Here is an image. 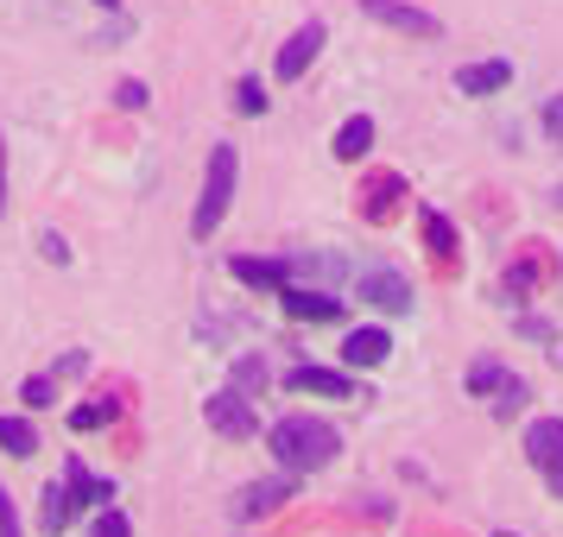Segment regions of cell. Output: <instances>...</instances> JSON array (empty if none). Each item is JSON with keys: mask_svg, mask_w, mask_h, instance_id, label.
Instances as JSON below:
<instances>
[{"mask_svg": "<svg viewBox=\"0 0 563 537\" xmlns=\"http://www.w3.org/2000/svg\"><path fill=\"white\" fill-rule=\"evenodd\" d=\"M285 486H291L285 474H279V481H254V486H241V500H234V518H260V512H273V506L285 500Z\"/></svg>", "mask_w": 563, "mask_h": 537, "instance_id": "obj_13", "label": "cell"}, {"mask_svg": "<svg viewBox=\"0 0 563 537\" xmlns=\"http://www.w3.org/2000/svg\"><path fill=\"white\" fill-rule=\"evenodd\" d=\"M108 417H114L108 405H82V411H70V424H77V430H89V424H108Z\"/></svg>", "mask_w": 563, "mask_h": 537, "instance_id": "obj_25", "label": "cell"}, {"mask_svg": "<svg viewBox=\"0 0 563 537\" xmlns=\"http://www.w3.org/2000/svg\"><path fill=\"white\" fill-rule=\"evenodd\" d=\"M203 411H209V424L222 436H234V443H247V436L260 430L254 399H241V392H216V399H203Z\"/></svg>", "mask_w": 563, "mask_h": 537, "instance_id": "obj_3", "label": "cell"}, {"mask_svg": "<svg viewBox=\"0 0 563 537\" xmlns=\"http://www.w3.org/2000/svg\"><path fill=\"white\" fill-rule=\"evenodd\" d=\"M330 153L342 158V165H361V158L374 153V121H367V114H349V121L335 127V146H330Z\"/></svg>", "mask_w": 563, "mask_h": 537, "instance_id": "obj_12", "label": "cell"}, {"mask_svg": "<svg viewBox=\"0 0 563 537\" xmlns=\"http://www.w3.org/2000/svg\"><path fill=\"white\" fill-rule=\"evenodd\" d=\"M89 537H133V525H128V512H96V525H89Z\"/></svg>", "mask_w": 563, "mask_h": 537, "instance_id": "obj_19", "label": "cell"}, {"mask_svg": "<svg viewBox=\"0 0 563 537\" xmlns=\"http://www.w3.org/2000/svg\"><path fill=\"white\" fill-rule=\"evenodd\" d=\"M512 82V64L507 57H494V64H468V70H456V89L462 96H500Z\"/></svg>", "mask_w": 563, "mask_h": 537, "instance_id": "obj_11", "label": "cell"}, {"mask_svg": "<svg viewBox=\"0 0 563 537\" xmlns=\"http://www.w3.org/2000/svg\"><path fill=\"white\" fill-rule=\"evenodd\" d=\"M0 537H20V512H13V493L0 486Z\"/></svg>", "mask_w": 563, "mask_h": 537, "instance_id": "obj_23", "label": "cell"}, {"mask_svg": "<svg viewBox=\"0 0 563 537\" xmlns=\"http://www.w3.org/2000/svg\"><path fill=\"white\" fill-rule=\"evenodd\" d=\"M386 329H349V342H342V355H349V367H380L386 360Z\"/></svg>", "mask_w": 563, "mask_h": 537, "instance_id": "obj_14", "label": "cell"}, {"mask_svg": "<svg viewBox=\"0 0 563 537\" xmlns=\"http://www.w3.org/2000/svg\"><path fill=\"white\" fill-rule=\"evenodd\" d=\"M38 247H45V254H52L57 266H64V259H70V247H64V240H57V234H38Z\"/></svg>", "mask_w": 563, "mask_h": 537, "instance_id": "obj_28", "label": "cell"}, {"mask_svg": "<svg viewBox=\"0 0 563 537\" xmlns=\"http://www.w3.org/2000/svg\"><path fill=\"white\" fill-rule=\"evenodd\" d=\"M0 449H7V456H32V449H38V436H32L26 417H0Z\"/></svg>", "mask_w": 563, "mask_h": 537, "instance_id": "obj_16", "label": "cell"}, {"mask_svg": "<svg viewBox=\"0 0 563 537\" xmlns=\"http://www.w3.org/2000/svg\"><path fill=\"white\" fill-rule=\"evenodd\" d=\"M291 392H310V399H361L349 373L335 367H291Z\"/></svg>", "mask_w": 563, "mask_h": 537, "instance_id": "obj_7", "label": "cell"}, {"mask_svg": "<svg viewBox=\"0 0 563 537\" xmlns=\"http://www.w3.org/2000/svg\"><path fill=\"white\" fill-rule=\"evenodd\" d=\"M0 209H7V146H0Z\"/></svg>", "mask_w": 563, "mask_h": 537, "instance_id": "obj_29", "label": "cell"}, {"mask_svg": "<svg viewBox=\"0 0 563 537\" xmlns=\"http://www.w3.org/2000/svg\"><path fill=\"white\" fill-rule=\"evenodd\" d=\"M96 7H121V0H96Z\"/></svg>", "mask_w": 563, "mask_h": 537, "instance_id": "obj_31", "label": "cell"}, {"mask_svg": "<svg viewBox=\"0 0 563 537\" xmlns=\"http://www.w3.org/2000/svg\"><path fill=\"white\" fill-rule=\"evenodd\" d=\"M367 7V20H380V26H393V32H411V38H437V20L431 13H418V7H406V0H361Z\"/></svg>", "mask_w": 563, "mask_h": 537, "instance_id": "obj_4", "label": "cell"}, {"mask_svg": "<svg viewBox=\"0 0 563 537\" xmlns=\"http://www.w3.org/2000/svg\"><path fill=\"white\" fill-rule=\"evenodd\" d=\"M234 108H241V114H266V96H260V82H241V89H234Z\"/></svg>", "mask_w": 563, "mask_h": 537, "instance_id": "obj_21", "label": "cell"}, {"mask_svg": "<svg viewBox=\"0 0 563 537\" xmlns=\"http://www.w3.org/2000/svg\"><path fill=\"white\" fill-rule=\"evenodd\" d=\"M500 380H507L500 360H475V367H468V385H475V392H500Z\"/></svg>", "mask_w": 563, "mask_h": 537, "instance_id": "obj_18", "label": "cell"}, {"mask_svg": "<svg viewBox=\"0 0 563 537\" xmlns=\"http://www.w3.org/2000/svg\"><path fill=\"white\" fill-rule=\"evenodd\" d=\"M526 461H532L538 474H558L563 468V417H538L532 430H526Z\"/></svg>", "mask_w": 563, "mask_h": 537, "instance_id": "obj_5", "label": "cell"}, {"mask_svg": "<svg viewBox=\"0 0 563 537\" xmlns=\"http://www.w3.org/2000/svg\"><path fill=\"white\" fill-rule=\"evenodd\" d=\"M279 304H285V316H305V323H335L342 316V298H330V291H298V284H285Z\"/></svg>", "mask_w": 563, "mask_h": 537, "instance_id": "obj_8", "label": "cell"}, {"mask_svg": "<svg viewBox=\"0 0 563 537\" xmlns=\"http://www.w3.org/2000/svg\"><path fill=\"white\" fill-rule=\"evenodd\" d=\"M361 298H367L374 310H399V316H406L411 310V284L399 279V272H367V279H361Z\"/></svg>", "mask_w": 563, "mask_h": 537, "instance_id": "obj_10", "label": "cell"}, {"mask_svg": "<svg viewBox=\"0 0 563 537\" xmlns=\"http://www.w3.org/2000/svg\"><path fill=\"white\" fill-rule=\"evenodd\" d=\"M266 443H273V456H279L285 474H317V468H330L335 449H342L335 424H323V417H279V424L266 430Z\"/></svg>", "mask_w": 563, "mask_h": 537, "instance_id": "obj_1", "label": "cell"}, {"mask_svg": "<svg viewBox=\"0 0 563 537\" xmlns=\"http://www.w3.org/2000/svg\"><path fill=\"white\" fill-rule=\"evenodd\" d=\"M114 102H121V108L133 114V108H146V102H153V96H146V82H121V89H114Z\"/></svg>", "mask_w": 563, "mask_h": 537, "instance_id": "obj_22", "label": "cell"}, {"mask_svg": "<svg viewBox=\"0 0 563 537\" xmlns=\"http://www.w3.org/2000/svg\"><path fill=\"white\" fill-rule=\"evenodd\" d=\"M519 405H526V385H519V380L507 373V380H500V399H494V411H500V417H512Z\"/></svg>", "mask_w": 563, "mask_h": 537, "instance_id": "obj_20", "label": "cell"}, {"mask_svg": "<svg viewBox=\"0 0 563 537\" xmlns=\"http://www.w3.org/2000/svg\"><path fill=\"white\" fill-rule=\"evenodd\" d=\"M234 380H241L247 392H254V385L266 380V367H260V360H234Z\"/></svg>", "mask_w": 563, "mask_h": 537, "instance_id": "obj_26", "label": "cell"}, {"mask_svg": "<svg viewBox=\"0 0 563 537\" xmlns=\"http://www.w3.org/2000/svg\"><path fill=\"white\" fill-rule=\"evenodd\" d=\"M234 171H241L234 146H216V153H209L203 197H197V215H190V234H197V240H209V234L222 228V215H229V203H234Z\"/></svg>", "mask_w": 563, "mask_h": 537, "instance_id": "obj_2", "label": "cell"}, {"mask_svg": "<svg viewBox=\"0 0 563 537\" xmlns=\"http://www.w3.org/2000/svg\"><path fill=\"white\" fill-rule=\"evenodd\" d=\"M558 197H563V190H558Z\"/></svg>", "mask_w": 563, "mask_h": 537, "instance_id": "obj_33", "label": "cell"}, {"mask_svg": "<svg viewBox=\"0 0 563 537\" xmlns=\"http://www.w3.org/2000/svg\"><path fill=\"white\" fill-rule=\"evenodd\" d=\"M317 52H323V26L310 20V26H298V32H291V45H285V52H279V64H273V70H279V82H298V77L310 70V64H317Z\"/></svg>", "mask_w": 563, "mask_h": 537, "instance_id": "obj_6", "label": "cell"}, {"mask_svg": "<svg viewBox=\"0 0 563 537\" xmlns=\"http://www.w3.org/2000/svg\"><path fill=\"white\" fill-rule=\"evenodd\" d=\"M70 512H77V493H70V486H52V493H45V506H38V525H45V537L64 532V525H70Z\"/></svg>", "mask_w": 563, "mask_h": 537, "instance_id": "obj_15", "label": "cell"}, {"mask_svg": "<svg viewBox=\"0 0 563 537\" xmlns=\"http://www.w3.org/2000/svg\"><path fill=\"white\" fill-rule=\"evenodd\" d=\"M20 399H26V405H45V399H52V380H26V392H20Z\"/></svg>", "mask_w": 563, "mask_h": 537, "instance_id": "obj_27", "label": "cell"}, {"mask_svg": "<svg viewBox=\"0 0 563 537\" xmlns=\"http://www.w3.org/2000/svg\"><path fill=\"white\" fill-rule=\"evenodd\" d=\"M424 240H431L437 259H456V228H450L443 215H424Z\"/></svg>", "mask_w": 563, "mask_h": 537, "instance_id": "obj_17", "label": "cell"}, {"mask_svg": "<svg viewBox=\"0 0 563 537\" xmlns=\"http://www.w3.org/2000/svg\"><path fill=\"white\" fill-rule=\"evenodd\" d=\"M544 481H551V500H563V468L558 474H544Z\"/></svg>", "mask_w": 563, "mask_h": 537, "instance_id": "obj_30", "label": "cell"}, {"mask_svg": "<svg viewBox=\"0 0 563 537\" xmlns=\"http://www.w3.org/2000/svg\"><path fill=\"white\" fill-rule=\"evenodd\" d=\"M229 272L241 284H260V291H285V284H291V259H247V254H234Z\"/></svg>", "mask_w": 563, "mask_h": 537, "instance_id": "obj_9", "label": "cell"}, {"mask_svg": "<svg viewBox=\"0 0 563 537\" xmlns=\"http://www.w3.org/2000/svg\"><path fill=\"white\" fill-rule=\"evenodd\" d=\"M494 537H519V532H494Z\"/></svg>", "mask_w": 563, "mask_h": 537, "instance_id": "obj_32", "label": "cell"}, {"mask_svg": "<svg viewBox=\"0 0 563 537\" xmlns=\"http://www.w3.org/2000/svg\"><path fill=\"white\" fill-rule=\"evenodd\" d=\"M544 127H551V146H563V96L544 102Z\"/></svg>", "mask_w": 563, "mask_h": 537, "instance_id": "obj_24", "label": "cell"}]
</instances>
